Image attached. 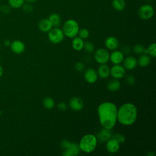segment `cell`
Returning <instances> with one entry per match:
<instances>
[{
  "instance_id": "cell-1",
  "label": "cell",
  "mask_w": 156,
  "mask_h": 156,
  "mask_svg": "<svg viewBox=\"0 0 156 156\" xmlns=\"http://www.w3.org/2000/svg\"><path fill=\"white\" fill-rule=\"evenodd\" d=\"M97 111L101 126L107 129H112L117 121L116 105L112 102H103L99 105Z\"/></svg>"
},
{
  "instance_id": "cell-2",
  "label": "cell",
  "mask_w": 156,
  "mask_h": 156,
  "mask_svg": "<svg viewBox=\"0 0 156 156\" xmlns=\"http://www.w3.org/2000/svg\"><path fill=\"white\" fill-rule=\"evenodd\" d=\"M138 116L137 108L131 102L123 104L118 108L117 121L124 126L133 124Z\"/></svg>"
},
{
  "instance_id": "cell-3",
  "label": "cell",
  "mask_w": 156,
  "mask_h": 156,
  "mask_svg": "<svg viewBox=\"0 0 156 156\" xmlns=\"http://www.w3.org/2000/svg\"><path fill=\"white\" fill-rule=\"evenodd\" d=\"M98 140L96 135L88 133L83 135L79 143V147L81 151L90 154L93 152L96 149Z\"/></svg>"
},
{
  "instance_id": "cell-4",
  "label": "cell",
  "mask_w": 156,
  "mask_h": 156,
  "mask_svg": "<svg viewBox=\"0 0 156 156\" xmlns=\"http://www.w3.org/2000/svg\"><path fill=\"white\" fill-rule=\"evenodd\" d=\"M79 30L78 23L73 19L66 20L63 26L62 31L65 36L68 38H73L76 37Z\"/></svg>"
},
{
  "instance_id": "cell-5",
  "label": "cell",
  "mask_w": 156,
  "mask_h": 156,
  "mask_svg": "<svg viewBox=\"0 0 156 156\" xmlns=\"http://www.w3.org/2000/svg\"><path fill=\"white\" fill-rule=\"evenodd\" d=\"M48 39L53 44H58L61 43L65 35L62 31V29L58 28L57 27H52L48 32Z\"/></svg>"
},
{
  "instance_id": "cell-6",
  "label": "cell",
  "mask_w": 156,
  "mask_h": 156,
  "mask_svg": "<svg viewBox=\"0 0 156 156\" xmlns=\"http://www.w3.org/2000/svg\"><path fill=\"white\" fill-rule=\"evenodd\" d=\"M138 14L140 18L147 20L153 16L154 14V10L151 5L144 4L139 7Z\"/></svg>"
},
{
  "instance_id": "cell-7",
  "label": "cell",
  "mask_w": 156,
  "mask_h": 156,
  "mask_svg": "<svg viewBox=\"0 0 156 156\" xmlns=\"http://www.w3.org/2000/svg\"><path fill=\"white\" fill-rule=\"evenodd\" d=\"M110 54L108 51L104 48H99L94 53V58L95 61L101 64H105L109 61Z\"/></svg>"
},
{
  "instance_id": "cell-8",
  "label": "cell",
  "mask_w": 156,
  "mask_h": 156,
  "mask_svg": "<svg viewBox=\"0 0 156 156\" xmlns=\"http://www.w3.org/2000/svg\"><path fill=\"white\" fill-rule=\"evenodd\" d=\"M126 74V69L121 64L113 65L110 68V75L112 76L113 78L120 79L123 78Z\"/></svg>"
},
{
  "instance_id": "cell-9",
  "label": "cell",
  "mask_w": 156,
  "mask_h": 156,
  "mask_svg": "<svg viewBox=\"0 0 156 156\" xmlns=\"http://www.w3.org/2000/svg\"><path fill=\"white\" fill-rule=\"evenodd\" d=\"M113 133L112 129H107L102 127L96 133V136L98 141L101 143H105L107 140L112 137Z\"/></svg>"
},
{
  "instance_id": "cell-10",
  "label": "cell",
  "mask_w": 156,
  "mask_h": 156,
  "mask_svg": "<svg viewBox=\"0 0 156 156\" xmlns=\"http://www.w3.org/2000/svg\"><path fill=\"white\" fill-rule=\"evenodd\" d=\"M98 75L97 71L93 68L87 69L84 73V78L88 83H94L98 80Z\"/></svg>"
},
{
  "instance_id": "cell-11",
  "label": "cell",
  "mask_w": 156,
  "mask_h": 156,
  "mask_svg": "<svg viewBox=\"0 0 156 156\" xmlns=\"http://www.w3.org/2000/svg\"><path fill=\"white\" fill-rule=\"evenodd\" d=\"M70 108L74 111H80L83 109L84 103L83 100L78 97H73L69 101Z\"/></svg>"
},
{
  "instance_id": "cell-12",
  "label": "cell",
  "mask_w": 156,
  "mask_h": 156,
  "mask_svg": "<svg viewBox=\"0 0 156 156\" xmlns=\"http://www.w3.org/2000/svg\"><path fill=\"white\" fill-rule=\"evenodd\" d=\"M106 149L107 151L111 154L116 153L119 148H120V144L113 137L110 138L106 142Z\"/></svg>"
},
{
  "instance_id": "cell-13",
  "label": "cell",
  "mask_w": 156,
  "mask_h": 156,
  "mask_svg": "<svg viewBox=\"0 0 156 156\" xmlns=\"http://www.w3.org/2000/svg\"><path fill=\"white\" fill-rule=\"evenodd\" d=\"M80 150L79 144L74 142H71V145L66 149L63 150L62 155L63 156H76L79 154Z\"/></svg>"
},
{
  "instance_id": "cell-14",
  "label": "cell",
  "mask_w": 156,
  "mask_h": 156,
  "mask_svg": "<svg viewBox=\"0 0 156 156\" xmlns=\"http://www.w3.org/2000/svg\"><path fill=\"white\" fill-rule=\"evenodd\" d=\"M124 58V55L122 53L121 51L114 50L110 54L109 60L114 65L121 64Z\"/></svg>"
},
{
  "instance_id": "cell-15",
  "label": "cell",
  "mask_w": 156,
  "mask_h": 156,
  "mask_svg": "<svg viewBox=\"0 0 156 156\" xmlns=\"http://www.w3.org/2000/svg\"><path fill=\"white\" fill-rule=\"evenodd\" d=\"M10 49L12 51L16 54H22L25 51V44L24 43L20 40H15L11 42Z\"/></svg>"
},
{
  "instance_id": "cell-16",
  "label": "cell",
  "mask_w": 156,
  "mask_h": 156,
  "mask_svg": "<svg viewBox=\"0 0 156 156\" xmlns=\"http://www.w3.org/2000/svg\"><path fill=\"white\" fill-rule=\"evenodd\" d=\"M123 66L126 69L132 70L137 65V60L136 58L132 55H128L124 58L123 61Z\"/></svg>"
},
{
  "instance_id": "cell-17",
  "label": "cell",
  "mask_w": 156,
  "mask_h": 156,
  "mask_svg": "<svg viewBox=\"0 0 156 156\" xmlns=\"http://www.w3.org/2000/svg\"><path fill=\"white\" fill-rule=\"evenodd\" d=\"M119 41L115 37L110 36L107 37L105 40V46L109 50H116L119 47Z\"/></svg>"
},
{
  "instance_id": "cell-18",
  "label": "cell",
  "mask_w": 156,
  "mask_h": 156,
  "mask_svg": "<svg viewBox=\"0 0 156 156\" xmlns=\"http://www.w3.org/2000/svg\"><path fill=\"white\" fill-rule=\"evenodd\" d=\"M38 27L41 32H48L53 27V26L48 18H44L39 21Z\"/></svg>"
},
{
  "instance_id": "cell-19",
  "label": "cell",
  "mask_w": 156,
  "mask_h": 156,
  "mask_svg": "<svg viewBox=\"0 0 156 156\" xmlns=\"http://www.w3.org/2000/svg\"><path fill=\"white\" fill-rule=\"evenodd\" d=\"M98 75L101 79H106L110 76V68L105 64H101L98 68Z\"/></svg>"
},
{
  "instance_id": "cell-20",
  "label": "cell",
  "mask_w": 156,
  "mask_h": 156,
  "mask_svg": "<svg viewBox=\"0 0 156 156\" xmlns=\"http://www.w3.org/2000/svg\"><path fill=\"white\" fill-rule=\"evenodd\" d=\"M107 89L112 92H115L119 90L121 87V83L119 81V79H110L107 84Z\"/></svg>"
},
{
  "instance_id": "cell-21",
  "label": "cell",
  "mask_w": 156,
  "mask_h": 156,
  "mask_svg": "<svg viewBox=\"0 0 156 156\" xmlns=\"http://www.w3.org/2000/svg\"><path fill=\"white\" fill-rule=\"evenodd\" d=\"M84 44L83 40L79 37H75L72 40V47L76 51H80L83 49Z\"/></svg>"
},
{
  "instance_id": "cell-22",
  "label": "cell",
  "mask_w": 156,
  "mask_h": 156,
  "mask_svg": "<svg viewBox=\"0 0 156 156\" xmlns=\"http://www.w3.org/2000/svg\"><path fill=\"white\" fill-rule=\"evenodd\" d=\"M151 63V57L149 55L142 54L137 60V65L141 67L147 66Z\"/></svg>"
},
{
  "instance_id": "cell-23",
  "label": "cell",
  "mask_w": 156,
  "mask_h": 156,
  "mask_svg": "<svg viewBox=\"0 0 156 156\" xmlns=\"http://www.w3.org/2000/svg\"><path fill=\"white\" fill-rule=\"evenodd\" d=\"M51 24L54 27H58L60 26L61 23V18L59 15L55 13L51 14L48 18Z\"/></svg>"
},
{
  "instance_id": "cell-24",
  "label": "cell",
  "mask_w": 156,
  "mask_h": 156,
  "mask_svg": "<svg viewBox=\"0 0 156 156\" xmlns=\"http://www.w3.org/2000/svg\"><path fill=\"white\" fill-rule=\"evenodd\" d=\"M112 4L113 9L117 11H122L126 7L124 0H113Z\"/></svg>"
},
{
  "instance_id": "cell-25",
  "label": "cell",
  "mask_w": 156,
  "mask_h": 156,
  "mask_svg": "<svg viewBox=\"0 0 156 156\" xmlns=\"http://www.w3.org/2000/svg\"><path fill=\"white\" fill-rule=\"evenodd\" d=\"M43 105L46 109L51 110L54 107L55 101L51 97L46 96L43 100Z\"/></svg>"
},
{
  "instance_id": "cell-26",
  "label": "cell",
  "mask_w": 156,
  "mask_h": 156,
  "mask_svg": "<svg viewBox=\"0 0 156 156\" xmlns=\"http://www.w3.org/2000/svg\"><path fill=\"white\" fill-rule=\"evenodd\" d=\"M151 56L152 57H155L156 56V44L155 43H151L147 48H145L144 53Z\"/></svg>"
},
{
  "instance_id": "cell-27",
  "label": "cell",
  "mask_w": 156,
  "mask_h": 156,
  "mask_svg": "<svg viewBox=\"0 0 156 156\" xmlns=\"http://www.w3.org/2000/svg\"><path fill=\"white\" fill-rule=\"evenodd\" d=\"M9 3L11 7L18 9L22 7L24 3V0H9Z\"/></svg>"
},
{
  "instance_id": "cell-28",
  "label": "cell",
  "mask_w": 156,
  "mask_h": 156,
  "mask_svg": "<svg viewBox=\"0 0 156 156\" xmlns=\"http://www.w3.org/2000/svg\"><path fill=\"white\" fill-rule=\"evenodd\" d=\"M83 49L85 50L86 52L90 54L94 51V46L93 43H91V41H86V42H84Z\"/></svg>"
},
{
  "instance_id": "cell-29",
  "label": "cell",
  "mask_w": 156,
  "mask_h": 156,
  "mask_svg": "<svg viewBox=\"0 0 156 156\" xmlns=\"http://www.w3.org/2000/svg\"><path fill=\"white\" fill-rule=\"evenodd\" d=\"M144 49H145V47L141 44H136L132 48L133 52L136 54H143Z\"/></svg>"
},
{
  "instance_id": "cell-30",
  "label": "cell",
  "mask_w": 156,
  "mask_h": 156,
  "mask_svg": "<svg viewBox=\"0 0 156 156\" xmlns=\"http://www.w3.org/2000/svg\"><path fill=\"white\" fill-rule=\"evenodd\" d=\"M79 37L80 38H81L82 39H86L87 38L89 35H90V32L88 31V29H85V28H82V29H79V32H78V34Z\"/></svg>"
},
{
  "instance_id": "cell-31",
  "label": "cell",
  "mask_w": 156,
  "mask_h": 156,
  "mask_svg": "<svg viewBox=\"0 0 156 156\" xmlns=\"http://www.w3.org/2000/svg\"><path fill=\"white\" fill-rule=\"evenodd\" d=\"M112 137L113 138H115L119 144L124 143L126 141L125 136L121 133H116V134L112 135Z\"/></svg>"
},
{
  "instance_id": "cell-32",
  "label": "cell",
  "mask_w": 156,
  "mask_h": 156,
  "mask_svg": "<svg viewBox=\"0 0 156 156\" xmlns=\"http://www.w3.org/2000/svg\"><path fill=\"white\" fill-rule=\"evenodd\" d=\"M22 7H23V11L26 13H30L33 11V6L29 2H27L26 4L24 3Z\"/></svg>"
},
{
  "instance_id": "cell-33",
  "label": "cell",
  "mask_w": 156,
  "mask_h": 156,
  "mask_svg": "<svg viewBox=\"0 0 156 156\" xmlns=\"http://www.w3.org/2000/svg\"><path fill=\"white\" fill-rule=\"evenodd\" d=\"M126 82L129 85H133L135 82V77L132 74L127 75L126 77Z\"/></svg>"
},
{
  "instance_id": "cell-34",
  "label": "cell",
  "mask_w": 156,
  "mask_h": 156,
  "mask_svg": "<svg viewBox=\"0 0 156 156\" xmlns=\"http://www.w3.org/2000/svg\"><path fill=\"white\" fill-rule=\"evenodd\" d=\"M85 68V65L83 62H77L75 65H74V69L78 71V72H81Z\"/></svg>"
},
{
  "instance_id": "cell-35",
  "label": "cell",
  "mask_w": 156,
  "mask_h": 156,
  "mask_svg": "<svg viewBox=\"0 0 156 156\" xmlns=\"http://www.w3.org/2000/svg\"><path fill=\"white\" fill-rule=\"evenodd\" d=\"M71 144V142L68 140H66V139H64V140H62L60 142V147L62 149H63V150L64 149H67Z\"/></svg>"
},
{
  "instance_id": "cell-36",
  "label": "cell",
  "mask_w": 156,
  "mask_h": 156,
  "mask_svg": "<svg viewBox=\"0 0 156 156\" xmlns=\"http://www.w3.org/2000/svg\"><path fill=\"white\" fill-rule=\"evenodd\" d=\"M121 51L124 55H129L131 52V49L129 46L124 44L121 46Z\"/></svg>"
},
{
  "instance_id": "cell-37",
  "label": "cell",
  "mask_w": 156,
  "mask_h": 156,
  "mask_svg": "<svg viewBox=\"0 0 156 156\" xmlns=\"http://www.w3.org/2000/svg\"><path fill=\"white\" fill-rule=\"evenodd\" d=\"M57 107L58 110H60L61 111H65L67 109V105L64 102H60L57 104Z\"/></svg>"
},
{
  "instance_id": "cell-38",
  "label": "cell",
  "mask_w": 156,
  "mask_h": 156,
  "mask_svg": "<svg viewBox=\"0 0 156 156\" xmlns=\"http://www.w3.org/2000/svg\"><path fill=\"white\" fill-rule=\"evenodd\" d=\"M10 44H11V41L9 40H6L4 41V44L5 46H10Z\"/></svg>"
},
{
  "instance_id": "cell-39",
  "label": "cell",
  "mask_w": 156,
  "mask_h": 156,
  "mask_svg": "<svg viewBox=\"0 0 156 156\" xmlns=\"http://www.w3.org/2000/svg\"><path fill=\"white\" fill-rule=\"evenodd\" d=\"M3 73H4V70H3V68L0 65V77L2 76L3 74Z\"/></svg>"
},
{
  "instance_id": "cell-40",
  "label": "cell",
  "mask_w": 156,
  "mask_h": 156,
  "mask_svg": "<svg viewBox=\"0 0 156 156\" xmlns=\"http://www.w3.org/2000/svg\"><path fill=\"white\" fill-rule=\"evenodd\" d=\"M27 2H29V3H33V2H36L37 0H26Z\"/></svg>"
},
{
  "instance_id": "cell-41",
  "label": "cell",
  "mask_w": 156,
  "mask_h": 156,
  "mask_svg": "<svg viewBox=\"0 0 156 156\" xmlns=\"http://www.w3.org/2000/svg\"><path fill=\"white\" fill-rule=\"evenodd\" d=\"M147 155L148 156H152V155H154L155 154H154V153H152V152H149V153H148Z\"/></svg>"
},
{
  "instance_id": "cell-42",
  "label": "cell",
  "mask_w": 156,
  "mask_h": 156,
  "mask_svg": "<svg viewBox=\"0 0 156 156\" xmlns=\"http://www.w3.org/2000/svg\"><path fill=\"white\" fill-rule=\"evenodd\" d=\"M0 49H1V44H0Z\"/></svg>"
}]
</instances>
